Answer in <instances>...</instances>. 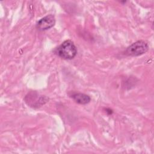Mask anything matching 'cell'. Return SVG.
Listing matches in <instances>:
<instances>
[{"instance_id":"6da1fadb","label":"cell","mask_w":154,"mask_h":154,"mask_svg":"<svg viewBox=\"0 0 154 154\" xmlns=\"http://www.w3.org/2000/svg\"><path fill=\"white\" fill-rule=\"evenodd\" d=\"M55 52L63 59L72 60L76 55L77 49L72 41L67 40L56 48Z\"/></svg>"},{"instance_id":"7a4b0ae2","label":"cell","mask_w":154,"mask_h":154,"mask_svg":"<svg viewBox=\"0 0 154 154\" xmlns=\"http://www.w3.org/2000/svg\"><path fill=\"white\" fill-rule=\"evenodd\" d=\"M149 50L148 43L144 40H138L130 46H129L126 51L125 54L128 56L137 57L145 54Z\"/></svg>"},{"instance_id":"3957f363","label":"cell","mask_w":154,"mask_h":154,"mask_svg":"<svg viewBox=\"0 0 154 154\" xmlns=\"http://www.w3.org/2000/svg\"><path fill=\"white\" fill-rule=\"evenodd\" d=\"M55 23V19L52 14L47 15L40 19L36 24V28L40 31L49 29L53 27Z\"/></svg>"},{"instance_id":"277c9868","label":"cell","mask_w":154,"mask_h":154,"mask_svg":"<svg viewBox=\"0 0 154 154\" xmlns=\"http://www.w3.org/2000/svg\"><path fill=\"white\" fill-rule=\"evenodd\" d=\"M70 97L78 103L85 105L90 102L91 98L89 96L81 93H75L72 94Z\"/></svg>"}]
</instances>
